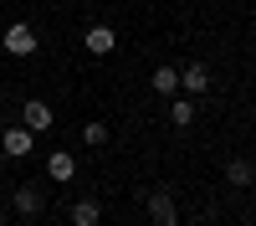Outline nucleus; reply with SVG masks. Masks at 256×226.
Returning <instances> with one entry per match:
<instances>
[{
    "label": "nucleus",
    "mask_w": 256,
    "mask_h": 226,
    "mask_svg": "<svg viewBox=\"0 0 256 226\" xmlns=\"http://www.w3.org/2000/svg\"><path fill=\"white\" fill-rule=\"evenodd\" d=\"M36 47H41V41H36V31H31V21L6 26V52H10V57H31Z\"/></svg>",
    "instance_id": "f257e3e1"
},
{
    "label": "nucleus",
    "mask_w": 256,
    "mask_h": 226,
    "mask_svg": "<svg viewBox=\"0 0 256 226\" xmlns=\"http://www.w3.org/2000/svg\"><path fill=\"white\" fill-rule=\"evenodd\" d=\"M20 123H26L31 134H46V129H52V103L26 98V103H20Z\"/></svg>",
    "instance_id": "f03ea898"
},
{
    "label": "nucleus",
    "mask_w": 256,
    "mask_h": 226,
    "mask_svg": "<svg viewBox=\"0 0 256 226\" xmlns=\"http://www.w3.org/2000/svg\"><path fill=\"white\" fill-rule=\"evenodd\" d=\"M31 144H36V134L26 129V123H16V129L0 134V149H6L10 159H26V154H31Z\"/></svg>",
    "instance_id": "7ed1b4c3"
},
{
    "label": "nucleus",
    "mask_w": 256,
    "mask_h": 226,
    "mask_svg": "<svg viewBox=\"0 0 256 226\" xmlns=\"http://www.w3.org/2000/svg\"><path fill=\"white\" fill-rule=\"evenodd\" d=\"M148 226H180V211H174V200H169L164 190L148 195Z\"/></svg>",
    "instance_id": "20e7f679"
},
{
    "label": "nucleus",
    "mask_w": 256,
    "mask_h": 226,
    "mask_svg": "<svg viewBox=\"0 0 256 226\" xmlns=\"http://www.w3.org/2000/svg\"><path fill=\"white\" fill-rule=\"evenodd\" d=\"M82 47H88L92 57H108V52L118 47V36H113V26H88V36H82Z\"/></svg>",
    "instance_id": "39448f33"
},
{
    "label": "nucleus",
    "mask_w": 256,
    "mask_h": 226,
    "mask_svg": "<svg viewBox=\"0 0 256 226\" xmlns=\"http://www.w3.org/2000/svg\"><path fill=\"white\" fill-rule=\"evenodd\" d=\"M16 211L20 216H41L46 211V195H41L36 185H16Z\"/></svg>",
    "instance_id": "423d86ee"
},
{
    "label": "nucleus",
    "mask_w": 256,
    "mask_h": 226,
    "mask_svg": "<svg viewBox=\"0 0 256 226\" xmlns=\"http://www.w3.org/2000/svg\"><path fill=\"white\" fill-rule=\"evenodd\" d=\"M180 88H184V93H195V98H200V93L210 88V67H205V62H190V67L180 72Z\"/></svg>",
    "instance_id": "0eeeda50"
},
{
    "label": "nucleus",
    "mask_w": 256,
    "mask_h": 226,
    "mask_svg": "<svg viewBox=\"0 0 256 226\" xmlns=\"http://www.w3.org/2000/svg\"><path fill=\"white\" fill-rule=\"evenodd\" d=\"M46 175H52V180H62V185H67V180H77V159H72L67 149H56V154L46 159Z\"/></svg>",
    "instance_id": "6e6552de"
},
{
    "label": "nucleus",
    "mask_w": 256,
    "mask_h": 226,
    "mask_svg": "<svg viewBox=\"0 0 256 226\" xmlns=\"http://www.w3.org/2000/svg\"><path fill=\"white\" fill-rule=\"evenodd\" d=\"M226 180L236 185V190H246V185H256V164L251 159H230L226 164Z\"/></svg>",
    "instance_id": "1a4fd4ad"
},
{
    "label": "nucleus",
    "mask_w": 256,
    "mask_h": 226,
    "mask_svg": "<svg viewBox=\"0 0 256 226\" xmlns=\"http://www.w3.org/2000/svg\"><path fill=\"white\" fill-rule=\"evenodd\" d=\"M169 123H174V129H190V123H195V103H190V98H174V108H169Z\"/></svg>",
    "instance_id": "9d476101"
},
{
    "label": "nucleus",
    "mask_w": 256,
    "mask_h": 226,
    "mask_svg": "<svg viewBox=\"0 0 256 226\" xmlns=\"http://www.w3.org/2000/svg\"><path fill=\"white\" fill-rule=\"evenodd\" d=\"M98 216H102L98 200H77V205H72V226H98Z\"/></svg>",
    "instance_id": "9b49d317"
},
{
    "label": "nucleus",
    "mask_w": 256,
    "mask_h": 226,
    "mask_svg": "<svg viewBox=\"0 0 256 226\" xmlns=\"http://www.w3.org/2000/svg\"><path fill=\"white\" fill-rule=\"evenodd\" d=\"M154 93H180V72L174 67H154Z\"/></svg>",
    "instance_id": "f8f14e48"
},
{
    "label": "nucleus",
    "mask_w": 256,
    "mask_h": 226,
    "mask_svg": "<svg viewBox=\"0 0 256 226\" xmlns=\"http://www.w3.org/2000/svg\"><path fill=\"white\" fill-rule=\"evenodd\" d=\"M82 139H88L92 149H102V144H108V123H102V118H92L88 129H82Z\"/></svg>",
    "instance_id": "ddd939ff"
},
{
    "label": "nucleus",
    "mask_w": 256,
    "mask_h": 226,
    "mask_svg": "<svg viewBox=\"0 0 256 226\" xmlns=\"http://www.w3.org/2000/svg\"><path fill=\"white\" fill-rule=\"evenodd\" d=\"M0 226H6V211H0Z\"/></svg>",
    "instance_id": "4468645a"
}]
</instances>
